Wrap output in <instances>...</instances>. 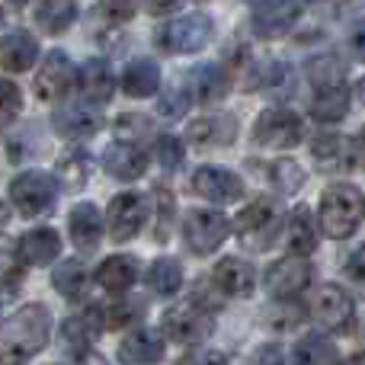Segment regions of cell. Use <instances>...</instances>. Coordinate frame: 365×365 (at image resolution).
<instances>
[{
  "mask_svg": "<svg viewBox=\"0 0 365 365\" xmlns=\"http://www.w3.org/2000/svg\"><path fill=\"white\" fill-rule=\"evenodd\" d=\"M103 167H106L109 177H115V180H122V182H132V180L145 177V170H148V151L138 145V141L115 138V145H109L106 154H103Z\"/></svg>",
  "mask_w": 365,
  "mask_h": 365,
  "instance_id": "2e32d148",
  "label": "cell"
},
{
  "mask_svg": "<svg viewBox=\"0 0 365 365\" xmlns=\"http://www.w3.org/2000/svg\"><path fill=\"white\" fill-rule=\"evenodd\" d=\"M148 282H151L154 295L173 298L182 289V266H180V259H173V257L154 259L151 269H148Z\"/></svg>",
  "mask_w": 365,
  "mask_h": 365,
  "instance_id": "d6a6232c",
  "label": "cell"
},
{
  "mask_svg": "<svg viewBox=\"0 0 365 365\" xmlns=\"http://www.w3.org/2000/svg\"><path fill=\"white\" fill-rule=\"evenodd\" d=\"M356 93H359V100L365 103V77H362V81H359V87H356Z\"/></svg>",
  "mask_w": 365,
  "mask_h": 365,
  "instance_id": "11a10c76",
  "label": "cell"
},
{
  "mask_svg": "<svg viewBox=\"0 0 365 365\" xmlns=\"http://www.w3.org/2000/svg\"><path fill=\"white\" fill-rule=\"evenodd\" d=\"M349 151H353V164H362L365 167V128L349 141Z\"/></svg>",
  "mask_w": 365,
  "mask_h": 365,
  "instance_id": "816d5d0a",
  "label": "cell"
},
{
  "mask_svg": "<svg viewBox=\"0 0 365 365\" xmlns=\"http://www.w3.org/2000/svg\"><path fill=\"white\" fill-rule=\"evenodd\" d=\"M212 330H215V308L205 304V298L195 295V292L189 302L173 304L164 314V336H170L173 343H182V346H195V343L208 340Z\"/></svg>",
  "mask_w": 365,
  "mask_h": 365,
  "instance_id": "277c9868",
  "label": "cell"
},
{
  "mask_svg": "<svg viewBox=\"0 0 365 365\" xmlns=\"http://www.w3.org/2000/svg\"><path fill=\"white\" fill-rule=\"evenodd\" d=\"M23 109V93L13 81H0V128L10 125Z\"/></svg>",
  "mask_w": 365,
  "mask_h": 365,
  "instance_id": "ee69618b",
  "label": "cell"
},
{
  "mask_svg": "<svg viewBox=\"0 0 365 365\" xmlns=\"http://www.w3.org/2000/svg\"><path fill=\"white\" fill-rule=\"evenodd\" d=\"M154 135V125L148 115H138V113H125L119 115L115 122V138H125V141H145Z\"/></svg>",
  "mask_w": 365,
  "mask_h": 365,
  "instance_id": "8d00e7d4",
  "label": "cell"
},
{
  "mask_svg": "<svg viewBox=\"0 0 365 365\" xmlns=\"http://www.w3.org/2000/svg\"><path fill=\"white\" fill-rule=\"evenodd\" d=\"M51 125L68 141H87L103 128V119H100V113H93L87 106H64L51 115Z\"/></svg>",
  "mask_w": 365,
  "mask_h": 365,
  "instance_id": "cb8c5ba5",
  "label": "cell"
},
{
  "mask_svg": "<svg viewBox=\"0 0 365 365\" xmlns=\"http://www.w3.org/2000/svg\"><path fill=\"white\" fill-rule=\"evenodd\" d=\"M154 202H158V221H154V237L164 244L167 234H170V221H173V212H177V199H173V192H167L164 186L154 189Z\"/></svg>",
  "mask_w": 365,
  "mask_h": 365,
  "instance_id": "b9f144b4",
  "label": "cell"
},
{
  "mask_svg": "<svg viewBox=\"0 0 365 365\" xmlns=\"http://www.w3.org/2000/svg\"><path fill=\"white\" fill-rule=\"evenodd\" d=\"M51 285L71 302H83L90 292V272L81 259H64L55 272H51Z\"/></svg>",
  "mask_w": 365,
  "mask_h": 365,
  "instance_id": "f546056e",
  "label": "cell"
},
{
  "mask_svg": "<svg viewBox=\"0 0 365 365\" xmlns=\"http://www.w3.org/2000/svg\"><path fill=\"white\" fill-rule=\"evenodd\" d=\"M340 365H365V353H356V356H349L346 362H340Z\"/></svg>",
  "mask_w": 365,
  "mask_h": 365,
  "instance_id": "f5cc1de1",
  "label": "cell"
},
{
  "mask_svg": "<svg viewBox=\"0 0 365 365\" xmlns=\"http://www.w3.org/2000/svg\"><path fill=\"white\" fill-rule=\"evenodd\" d=\"M74 19H77V6L71 4V0H42L36 10V23L42 26V32H48V36H61Z\"/></svg>",
  "mask_w": 365,
  "mask_h": 365,
  "instance_id": "836d02e7",
  "label": "cell"
},
{
  "mask_svg": "<svg viewBox=\"0 0 365 365\" xmlns=\"http://www.w3.org/2000/svg\"><path fill=\"white\" fill-rule=\"evenodd\" d=\"M311 154H314L317 164L324 167H353V151H349V141L336 132H321L311 141Z\"/></svg>",
  "mask_w": 365,
  "mask_h": 365,
  "instance_id": "4dcf8cb0",
  "label": "cell"
},
{
  "mask_svg": "<svg viewBox=\"0 0 365 365\" xmlns=\"http://www.w3.org/2000/svg\"><path fill=\"white\" fill-rule=\"evenodd\" d=\"M6 218H10V208H6V202H0V225H4Z\"/></svg>",
  "mask_w": 365,
  "mask_h": 365,
  "instance_id": "db71d44e",
  "label": "cell"
},
{
  "mask_svg": "<svg viewBox=\"0 0 365 365\" xmlns=\"http://www.w3.org/2000/svg\"><path fill=\"white\" fill-rule=\"evenodd\" d=\"M138 276H141V263L135 257H128V253H115V257L103 259L100 269H96V282H100V289H106L109 295L128 292L138 282Z\"/></svg>",
  "mask_w": 365,
  "mask_h": 365,
  "instance_id": "d4e9b609",
  "label": "cell"
},
{
  "mask_svg": "<svg viewBox=\"0 0 365 365\" xmlns=\"http://www.w3.org/2000/svg\"><path fill=\"white\" fill-rule=\"evenodd\" d=\"M346 77V68L336 55H317L308 61V81L314 87H336Z\"/></svg>",
  "mask_w": 365,
  "mask_h": 365,
  "instance_id": "d590c367",
  "label": "cell"
},
{
  "mask_svg": "<svg viewBox=\"0 0 365 365\" xmlns=\"http://www.w3.org/2000/svg\"><path fill=\"white\" fill-rule=\"evenodd\" d=\"M148 202L141 192H119L106 208V227L115 244H125L145 227Z\"/></svg>",
  "mask_w": 365,
  "mask_h": 365,
  "instance_id": "7c38bea8",
  "label": "cell"
},
{
  "mask_svg": "<svg viewBox=\"0 0 365 365\" xmlns=\"http://www.w3.org/2000/svg\"><path fill=\"white\" fill-rule=\"evenodd\" d=\"M106 330V321H103V308H83L77 314H71L68 321L61 324V334H58V346L64 353L77 356V359H87V349L93 346L96 340Z\"/></svg>",
  "mask_w": 365,
  "mask_h": 365,
  "instance_id": "8fae6325",
  "label": "cell"
},
{
  "mask_svg": "<svg viewBox=\"0 0 365 365\" xmlns=\"http://www.w3.org/2000/svg\"><path fill=\"white\" fill-rule=\"evenodd\" d=\"M158 160L164 170H180L182 167V158H186V148H182V141L177 138V135H160L158 138Z\"/></svg>",
  "mask_w": 365,
  "mask_h": 365,
  "instance_id": "7bdbcfd3",
  "label": "cell"
},
{
  "mask_svg": "<svg viewBox=\"0 0 365 365\" xmlns=\"http://www.w3.org/2000/svg\"><path fill=\"white\" fill-rule=\"evenodd\" d=\"M257 365H304V356L298 346H282V343H266L257 353Z\"/></svg>",
  "mask_w": 365,
  "mask_h": 365,
  "instance_id": "f35d334b",
  "label": "cell"
},
{
  "mask_svg": "<svg viewBox=\"0 0 365 365\" xmlns=\"http://www.w3.org/2000/svg\"><path fill=\"white\" fill-rule=\"evenodd\" d=\"M302 16V0H263L253 10V32L259 38H279L292 32Z\"/></svg>",
  "mask_w": 365,
  "mask_h": 365,
  "instance_id": "9a60e30c",
  "label": "cell"
},
{
  "mask_svg": "<svg viewBox=\"0 0 365 365\" xmlns=\"http://www.w3.org/2000/svg\"><path fill=\"white\" fill-rule=\"evenodd\" d=\"M71 87H74V64H71V58L58 48L48 51L36 74V96L45 103H55V100H61Z\"/></svg>",
  "mask_w": 365,
  "mask_h": 365,
  "instance_id": "5bb4252c",
  "label": "cell"
},
{
  "mask_svg": "<svg viewBox=\"0 0 365 365\" xmlns=\"http://www.w3.org/2000/svg\"><path fill=\"white\" fill-rule=\"evenodd\" d=\"M346 113H349L346 83H336V87H317V96L311 100V115H314L321 125H334V122L346 119Z\"/></svg>",
  "mask_w": 365,
  "mask_h": 365,
  "instance_id": "83f0119b",
  "label": "cell"
},
{
  "mask_svg": "<svg viewBox=\"0 0 365 365\" xmlns=\"http://www.w3.org/2000/svg\"><path fill=\"white\" fill-rule=\"evenodd\" d=\"M215 36V23L208 13H186L177 16L170 23H164L158 29V45L160 51H170V55H192L202 51Z\"/></svg>",
  "mask_w": 365,
  "mask_h": 365,
  "instance_id": "5b68a950",
  "label": "cell"
},
{
  "mask_svg": "<svg viewBox=\"0 0 365 365\" xmlns=\"http://www.w3.org/2000/svg\"><path fill=\"white\" fill-rule=\"evenodd\" d=\"M19 285V257L10 237H0V289Z\"/></svg>",
  "mask_w": 365,
  "mask_h": 365,
  "instance_id": "ab89813d",
  "label": "cell"
},
{
  "mask_svg": "<svg viewBox=\"0 0 365 365\" xmlns=\"http://www.w3.org/2000/svg\"><path fill=\"white\" fill-rule=\"evenodd\" d=\"M227 234H231V221L221 212H215V208H192L182 218V240H186V247L195 257L215 253L225 244Z\"/></svg>",
  "mask_w": 365,
  "mask_h": 365,
  "instance_id": "52a82bcc",
  "label": "cell"
},
{
  "mask_svg": "<svg viewBox=\"0 0 365 365\" xmlns=\"http://www.w3.org/2000/svg\"><path fill=\"white\" fill-rule=\"evenodd\" d=\"M282 202L272 199V195H257L244 212L234 221V231H237L240 244L250 247V250H269L276 244L279 231H282Z\"/></svg>",
  "mask_w": 365,
  "mask_h": 365,
  "instance_id": "3957f363",
  "label": "cell"
},
{
  "mask_svg": "<svg viewBox=\"0 0 365 365\" xmlns=\"http://www.w3.org/2000/svg\"><path fill=\"white\" fill-rule=\"evenodd\" d=\"M285 225H289V231H285V237H289V250L295 253V257H308V253L317 247V225H314V218H311V208L298 205L295 212L289 215Z\"/></svg>",
  "mask_w": 365,
  "mask_h": 365,
  "instance_id": "f1b7e54d",
  "label": "cell"
},
{
  "mask_svg": "<svg viewBox=\"0 0 365 365\" xmlns=\"http://www.w3.org/2000/svg\"><path fill=\"white\" fill-rule=\"evenodd\" d=\"M177 365H227V356L218 349H189Z\"/></svg>",
  "mask_w": 365,
  "mask_h": 365,
  "instance_id": "7dc6e473",
  "label": "cell"
},
{
  "mask_svg": "<svg viewBox=\"0 0 365 365\" xmlns=\"http://www.w3.org/2000/svg\"><path fill=\"white\" fill-rule=\"evenodd\" d=\"M304 180H308V173H304V167L298 164V160L279 158V160H272L269 164V182H272V189H276L279 195L298 192V189L304 186Z\"/></svg>",
  "mask_w": 365,
  "mask_h": 365,
  "instance_id": "e575fe53",
  "label": "cell"
},
{
  "mask_svg": "<svg viewBox=\"0 0 365 365\" xmlns=\"http://www.w3.org/2000/svg\"><path fill=\"white\" fill-rule=\"evenodd\" d=\"M61 253V237L51 227H32L16 240V257L23 266H48Z\"/></svg>",
  "mask_w": 365,
  "mask_h": 365,
  "instance_id": "ffe728a7",
  "label": "cell"
},
{
  "mask_svg": "<svg viewBox=\"0 0 365 365\" xmlns=\"http://www.w3.org/2000/svg\"><path fill=\"white\" fill-rule=\"evenodd\" d=\"M308 285H311V266L308 259L295 257V253L269 263L263 272V289L269 292V298H279V302H292Z\"/></svg>",
  "mask_w": 365,
  "mask_h": 365,
  "instance_id": "9c48e42d",
  "label": "cell"
},
{
  "mask_svg": "<svg viewBox=\"0 0 365 365\" xmlns=\"http://www.w3.org/2000/svg\"><path fill=\"white\" fill-rule=\"evenodd\" d=\"M0 23H4V10H0Z\"/></svg>",
  "mask_w": 365,
  "mask_h": 365,
  "instance_id": "6f0895ef",
  "label": "cell"
},
{
  "mask_svg": "<svg viewBox=\"0 0 365 365\" xmlns=\"http://www.w3.org/2000/svg\"><path fill=\"white\" fill-rule=\"evenodd\" d=\"M36 58H38V42L32 32L13 29L4 36V42H0V68L4 71L23 74V71H29L36 64Z\"/></svg>",
  "mask_w": 365,
  "mask_h": 365,
  "instance_id": "603a6c76",
  "label": "cell"
},
{
  "mask_svg": "<svg viewBox=\"0 0 365 365\" xmlns=\"http://www.w3.org/2000/svg\"><path fill=\"white\" fill-rule=\"evenodd\" d=\"M349 51H353V58L365 61V19L349 29Z\"/></svg>",
  "mask_w": 365,
  "mask_h": 365,
  "instance_id": "c3c4849f",
  "label": "cell"
},
{
  "mask_svg": "<svg viewBox=\"0 0 365 365\" xmlns=\"http://www.w3.org/2000/svg\"><path fill=\"white\" fill-rule=\"evenodd\" d=\"M77 87H81L87 103L103 106V103H109L115 93V74L103 58H90V61H83L81 74H77Z\"/></svg>",
  "mask_w": 365,
  "mask_h": 365,
  "instance_id": "7402d4cb",
  "label": "cell"
},
{
  "mask_svg": "<svg viewBox=\"0 0 365 365\" xmlns=\"http://www.w3.org/2000/svg\"><path fill=\"white\" fill-rule=\"evenodd\" d=\"M186 138L195 148H227L237 138V119L234 115H202V119L189 122Z\"/></svg>",
  "mask_w": 365,
  "mask_h": 365,
  "instance_id": "44dd1931",
  "label": "cell"
},
{
  "mask_svg": "<svg viewBox=\"0 0 365 365\" xmlns=\"http://www.w3.org/2000/svg\"><path fill=\"white\" fill-rule=\"evenodd\" d=\"M55 199H58V180L45 170H26L10 182V202L26 218H38V215L51 212Z\"/></svg>",
  "mask_w": 365,
  "mask_h": 365,
  "instance_id": "8992f818",
  "label": "cell"
},
{
  "mask_svg": "<svg viewBox=\"0 0 365 365\" xmlns=\"http://www.w3.org/2000/svg\"><path fill=\"white\" fill-rule=\"evenodd\" d=\"M164 359V334L151 327H135L125 340L119 343V362L122 365H154Z\"/></svg>",
  "mask_w": 365,
  "mask_h": 365,
  "instance_id": "ac0fdd59",
  "label": "cell"
},
{
  "mask_svg": "<svg viewBox=\"0 0 365 365\" xmlns=\"http://www.w3.org/2000/svg\"><path fill=\"white\" fill-rule=\"evenodd\" d=\"M231 90V81H227L225 68L212 61H202L189 71V100H195L199 106H212V103H221Z\"/></svg>",
  "mask_w": 365,
  "mask_h": 365,
  "instance_id": "e0dca14e",
  "label": "cell"
},
{
  "mask_svg": "<svg viewBox=\"0 0 365 365\" xmlns=\"http://www.w3.org/2000/svg\"><path fill=\"white\" fill-rule=\"evenodd\" d=\"M96 10L109 19V23H128L138 10V0H100Z\"/></svg>",
  "mask_w": 365,
  "mask_h": 365,
  "instance_id": "f6af8a7d",
  "label": "cell"
},
{
  "mask_svg": "<svg viewBox=\"0 0 365 365\" xmlns=\"http://www.w3.org/2000/svg\"><path fill=\"white\" fill-rule=\"evenodd\" d=\"M51 336V311L45 304H23L0 324V365H26L45 349Z\"/></svg>",
  "mask_w": 365,
  "mask_h": 365,
  "instance_id": "6da1fadb",
  "label": "cell"
},
{
  "mask_svg": "<svg viewBox=\"0 0 365 365\" xmlns=\"http://www.w3.org/2000/svg\"><path fill=\"white\" fill-rule=\"evenodd\" d=\"M189 186H192L195 195H202L208 202H218V205H231V202H237L244 195V182H240L237 173H231L227 167H212V164L195 167Z\"/></svg>",
  "mask_w": 365,
  "mask_h": 365,
  "instance_id": "4fadbf2b",
  "label": "cell"
},
{
  "mask_svg": "<svg viewBox=\"0 0 365 365\" xmlns=\"http://www.w3.org/2000/svg\"><path fill=\"white\" fill-rule=\"evenodd\" d=\"M141 4H145V10L151 16H167V13H173L180 6V0H141Z\"/></svg>",
  "mask_w": 365,
  "mask_h": 365,
  "instance_id": "f907efd6",
  "label": "cell"
},
{
  "mask_svg": "<svg viewBox=\"0 0 365 365\" xmlns=\"http://www.w3.org/2000/svg\"><path fill=\"white\" fill-rule=\"evenodd\" d=\"M58 170H61V180L68 186H83L90 170V158L83 151H68L61 160H58Z\"/></svg>",
  "mask_w": 365,
  "mask_h": 365,
  "instance_id": "60d3db41",
  "label": "cell"
},
{
  "mask_svg": "<svg viewBox=\"0 0 365 365\" xmlns=\"http://www.w3.org/2000/svg\"><path fill=\"white\" fill-rule=\"evenodd\" d=\"M10 4H16V6H23V4H29V0H10Z\"/></svg>",
  "mask_w": 365,
  "mask_h": 365,
  "instance_id": "9f6ffc18",
  "label": "cell"
},
{
  "mask_svg": "<svg viewBox=\"0 0 365 365\" xmlns=\"http://www.w3.org/2000/svg\"><path fill=\"white\" fill-rule=\"evenodd\" d=\"M186 106H189V96L182 93L180 87H173V90H167V96L160 100V115H170V119H180V115L186 113Z\"/></svg>",
  "mask_w": 365,
  "mask_h": 365,
  "instance_id": "bcb514c9",
  "label": "cell"
},
{
  "mask_svg": "<svg viewBox=\"0 0 365 365\" xmlns=\"http://www.w3.org/2000/svg\"><path fill=\"white\" fill-rule=\"evenodd\" d=\"M346 272L353 279H359V282H365V244L359 247V250L349 257V263H346Z\"/></svg>",
  "mask_w": 365,
  "mask_h": 365,
  "instance_id": "681fc988",
  "label": "cell"
},
{
  "mask_svg": "<svg viewBox=\"0 0 365 365\" xmlns=\"http://www.w3.org/2000/svg\"><path fill=\"white\" fill-rule=\"evenodd\" d=\"M103 225H106V221L100 218L93 202H77L68 215L71 240H74V247H81V250H96V247H100Z\"/></svg>",
  "mask_w": 365,
  "mask_h": 365,
  "instance_id": "484cf974",
  "label": "cell"
},
{
  "mask_svg": "<svg viewBox=\"0 0 365 365\" xmlns=\"http://www.w3.org/2000/svg\"><path fill=\"white\" fill-rule=\"evenodd\" d=\"M212 285L227 298H247L257 285L253 266L240 257H225L218 266L212 269Z\"/></svg>",
  "mask_w": 365,
  "mask_h": 365,
  "instance_id": "d6986e66",
  "label": "cell"
},
{
  "mask_svg": "<svg viewBox=\"0 0 365 365\" xmlns=\"http://www.w3.org/2000/svg\"><path fill=\"white\" fill-rule=\"evenodd\" d=\"M311 314L321 324L324 330H334V334H353V321H356V304L346 295V289L336 282H327L317 289L314 304H311Z\"/></svg>",
  "mask_w": 365,
  "mask_h": 365,
  "instance_id": "ba28073f",
  "label": "cell"
},
{
  "mask_svg": "<svg viewBox=\"0 0 365 365\" xmlns=\"http://www.w3.org/2000/svg\"><path fill=\"white\" fill-rule=\"evenodd\" d=\"M145 314H148V302L125 295V292H122V298H115L109 308H103V321H106V327H113V330L135 327V324L145 321Z\"/></svg>",
  "mask_w": 365,
  "mask_h": 365,
  "instance_id": "1f68e13d",
  "label": "cell"
},
{
  "mask_svg": "<svg viewBox=\"0 0 365 365\" xmlns=\"http://www.w3.org/2000/svg\"><path fill=\"white\" fill-rule=\"evenodd\" d=\"M365 212V199L353 182H334L324 189L321 208H317V225L330 240H346L356 234Z\"/></svg>",
  "mask_w": 365,
  "mask_h": 365,
  "instance_id": "7a4b0ae2",
  "label": "cell"
},
{
  "mask_svg": "<svg viewBox=\"0 0 365 365\" xmlns=\"http://www.w3.org/2000/svg\"><path fill=\"white\" fill-rule=\"evenodd\" d=\"M298 349H302V356H304V365H334V359H336L334 343H327L321 334L304 336Z\"/></svg>",
  "mask_w": 365,
  "mask_h": 365,
  "instance_id": "74e56055",
  "label": "cell"
},
{
  "mask_svg": "<svg viewBox=\"0 0 365 365\" xmlns=\"http://www.w3.org/2000/svg\"><path fill=\"white\" fill-rule=\"evenodd\" d=\"M160 90V68L151 58H135L122 71V93L132 100H145Z\"/></svg>",
  "mask_w": 365,
  "mask_h": 365,
  "instance_id": "4316f807",
  "label": "cell"
},
{
  "mask_svg": "<svg viewBox=\"0 0 365 365\" xmlns=\"http://www.w3.org/2000/svg\"><path fill=\"white\" fill-rule=\"evenodd\" d=\"M304 138V122L292 109H263L253 122V141L263 148H295Z\"/></svg>",
  "mask_w": 365,
  "mask_h": 365,
  "instance_id": "30bf717a",
  "label": "cell"
}]
</instances>
